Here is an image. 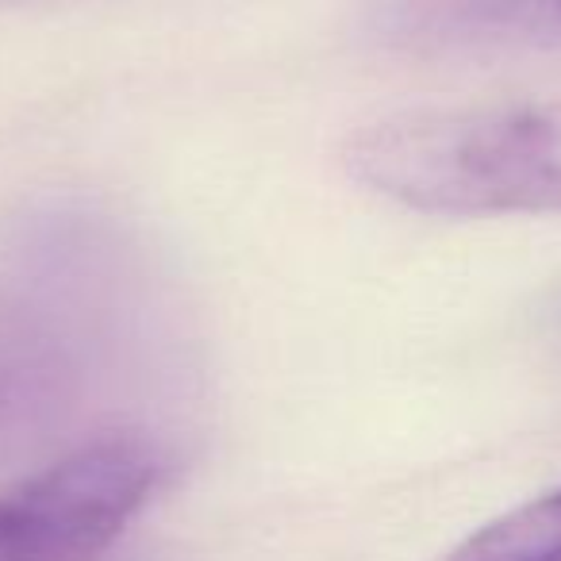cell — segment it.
I'll list each match as a JSON object with an SVG mask.
<instances>
[{"mask_svg":"<svg viewBox=\"0 0 561 561\" xmlns=\"http://www.w3.org/2000/svg\"><path fill=\"white\" fill-rule=\"evenodd\" d=\"M443 561H561V489L496 515Z\"/></svg>","mask_w":561,"mask_h":561,"instance_id":"cell-3","label":"cell"},{"mask_svg":"<svg viewBox=\"0 0 561 561\" xmlns=\"http://www.w3.org/2000/svg\"><path fill=\"white\" fill-rule=\"evenodd\" d=\"M553 4H558V12H561V0H553Z\"/></svg>","mask_w":561,"mask_h":561,"instance_id":"cell-4","label":"cell"},{"mask_svg":"<svg viewBox=\"0 0 561 561\" xmlns=\"http://www.w3.org/2000/svg\"><path fill=\"white\" fill-rule=\"evenodd\" d=\"M374 193L435 216H558L561 96L397 112L346 142Z\"/></svg>","mask_w":561,"mask_h":561,"instance_id":"cell-1","label":"cell"},{"mask_svg":"<svg viewBox=\"0 0 561 561\" xmlns=\"http://www.w3.org/2000/svg\"><path fill=\"white\" fill-rule=\"evenodd\" d=\"M162 477L154 446L104 438L0 496V561H96Z\"/></svg>","mask_w":561,"mask_h":561,"instance_id":"cell-2","label":"cell"}]
</instances>
